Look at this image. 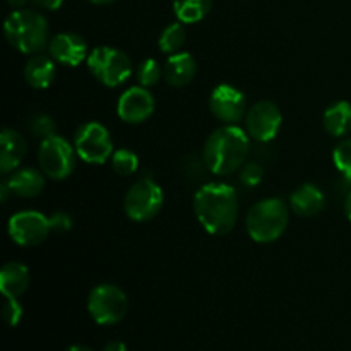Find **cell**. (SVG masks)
<instances>
[{
    "label": "cell",
    "instance_id": "1",
    "mask_svg": "<svg viewBox=\"0 0 351 351\" xmlns=\"http://www.w3.org/2000/svg\"><path fill=\"white\" fill-rule=\"evenodd\" d=\"M194 213L209 235H228L239 218L235 189L226 184L202 185L194 195Z\"/></svg>",
    "mask_w": 351,
    "mask_h": 351
},
{
    "label": "cell",
    "instance_id": "2",
    "mask_svg": "<svg viewBox=\"0 0 351 351\" xmlns=\"http://www.w3.org/2000/svg\"><path fill=\"white\" fill-rule=\"evenodd\" d=\"M249 134L239 125H223L204 144V163L215 175H232L245 165L250 151Z\"/></svg>",
    "mask_w": 351,
    "mask_h": 351
},
{
    "label": "cell",
    "instance_id": "3",
    "mask_svg": "<svg viewBox=\"0 0 351 351\" xmlns=\"http://www.w3.org/2000/svg\"><path fill=\"white\" fill-rule=\"evenodd\" d=\"M3 33L10 47L24 55H34L48 43V23L45 16L31 9H17L9 14Z\"/></svg>",
    "mask_w": 351,
    "mask_h": 351
},
{
    "label": "cell",
    "instance_id": "4",
    "mask_svg": "<svg viewBox=\"0 0 351 351\" xmlns=\"http://www.w3.org/2000/svg\"><path fill=\"white\" fill-rule=\"evenodd\" d=\"M290 223L287 202L278 197H267L256 202L245 218L247 233L257 243L276 242Z\"/></svg>",
    "mask_w": 351,
    "mask_h": 351
},
{
    "label": "cell",
    "instance_id": "5",
    "mask_svg": "<svg viewBox=\"0 0 351 351\" xmlns=\"http://www.w3.org/2000/svg\"><path fill=\"white\" fill-rule=\"evenodd\" d=\"M86 60L93 77L106 88H119L132 75V62L129 55L119 48L98 47Z\"/></svg>",
    "mask_w": 351,
    "mask_h": 351
},
{
    "label": "cell",
    "instance_id": "6",
    "mask_svg": "<svg viewBox=\"0 0 351 351\" xmlns=\"http://www.w3.org/2000/svg\"><path fill=\"white\" fill-rule=\"evenodd\" d=\"M77 158L75 147L58 134L41 141L38 149V163L41 171L51 180H65L71 177Z\"/></svg>",
    "mask_w": 351,
    "mask_h": 351
},
{
    "label": "cell",
    "instance_id": "7",
    "mask_svg": "<svg viewBox=\"0 0 351 351\" xmlns=\"http://www.w3.org/2000/svg\"><path fill=\"white\" fill-rule=\"evenodd\" d=\"M127 295L117 285L103 283L93 288L88 297V312L96 324L113 326L127 314Z\"/></svg>",
    "mask_w": 351,
    "mask_h": 351
},
{
    "label": "cell",
    "instance_id": "8",
    "mask_svg": "<svg viewBox=\"0 0 351 351\" xmlns=\"http://www.w3.org/2000/svg\"><path fill=\"white\" fill-rule=\"evenodd\" d=\"M163 201L165 195L160 185L151 178H141L125 194L123 209L132 221L146 223L160 215Z\"/></svg>",
    "mask_w": 351,
    "mask_h": 351
},
{
    "label": "cell",
    "instance_id": "9",
    "mask_svg": "<svg viewBox=\"0 0 351 351\" xmlns=\"http://www.w3.org/2000/svg\"><path fill=\"white\" fill-rule=\"evenodd\" d=\"M74 147L77 156L89 165H103L112 158L113 141L108 129L99 122H86L75 130Z\"/></svg>",
    "mask_w": 351,
    "mask_h": 351
},
{
    "label": "cell",
    "instance_id": "10",
    "mask_svg": "<svg viewBox=\"0 0 351 351\" xmlns=\"http://www.w3.org/2000/svg\"><path fill=\"white\" fill-rule=\"evenodd\" d=\"M9 237L21 247H36L51 233L50 218L38 211H19L9 219Z\"/></svg>",
    "mask_w": 351,
    "mask_h": 351
},
{
    "label": "cell",
    "instance_id": "11",
    "mask_svg": "<svg viewBox=\"0 0 351 351\" xmlns=\"http://www.w3.org/2000/svg\"><path fill=\"white\" fill-rule=\"evenodd\" d=\"M283 123V115L276 103L269 99L257 101L245 115L247 134L257 143H269L278 136Z\"/></svg>",
    "mask_w": 351,
    "mask_h": 351
},
{
    "label": "cell",
    "instance_id": "12",
    "mask_svg": "<svg viewBox=\"0 0 351 351\" xmlns=\"http://www.w3.org/2000/svg\"><path fill=\"white\" fill-rule=\"evenodd\" d=\"M209 110L225 125H237L247 115V99L240 89L230 84H219L213 89Z\"/></svg>",
    "mask_w": 351,
    "mask_h": 351
},
{
    "label": "cell",
    "instance_id": "13",
    "mask_svg": "<svg viewBox=\"0 0 351 351\" xmlns=\"http://www.w3.org/2000/svg\"><path fill=\"white\" fill-rule=\"evenodd\" d=\"M154 96L147 91V88L136 86L123 93L117 103V115L125 123H143L153 115L154 112Z\"/></svg>",
    "mask_w": 351,
    "mask_h": 351
},
{
    "label": "cell",
    "instance_id": "14",
    "mask_svg": "<svg viewBox=\"0 0 351 351\" xmlns=\"http://www.w3.org/2000/svg\"><path fill=\"white\" fill-rule=\"evenodd\" d=\"M48 51L55 62L69 67H77L88 58V45L84 38L75 33H60L48 43Z\"/></svg>",
    "mask_w": 351,
    "mask_h": 351
},
{
    "label": "cell",
    "instance_id": "15",
    "mask_svg": "<svg viewBox=\"0 0 351 351\" xmlns=\"http://www.w3.org/2000/svg\"><path fill=\"white\" fill-rule=\"evenodd\" d=\"M0 171L2 175L10 173L16 170L24 160L27 151L26 139L19 132L12 129H3L0 134Z\"/></svg>",
    "mask_w": 351,
    "mask_h": 351
},
{
    "label": "cell",
    "instance_id": "16",
    "mask_svg": "<svg viewBox=\"0 0 351 351\" xmlns=\"http://www.w3.org/2000/svg\"><path fill=\"white\" fill-rule=\"evenodd\" d=\"M326 197L314 184H304L290 195V208L300 218H312L324 209Z\"/></svg>",
    "mask_w": 351,
    "mask_h": 351
},
{
    "label": "cell",
    "instance_id": "17",
    "mask_svg": "<svg viewBox=\"0 0 351 351\" xmlns=\"http://www.w3.org/2000/svg\"><path fill=\"white\" fill-rule=\"evenodd\" d=\"M57 69L53 58L43 53H34L24 65V79L34 89H47L53 84Z\"/></svg>",
    "mask_w": 351,
    "mask_h": 351
},
{
    "label": "cell",
    "instance_id": "18",
    "mask_svg": "<svg viewBox=\"0 0 351 351\" xmlns=\"http://www.w3.org/2000/svg\"><path fill=\"white\" fill-rule=\"evenodd\" d=\"M165 81L173 88H184L195 77V60L187 51H178L168 57L163 69Z\"/></svg>",
    "mask_w": 351,
    "mask_h": 351
},
{
    "label": "cell",
    "instance_id": "19",
    "mask_svg": "<svg viewBox=\"0 0 351 351\" xmlns=\"http://www.w3.org/2000/svg\"><path fill=\"white\" fill-rule=\"evenodd\" d=\"M43 171H38L34 168H23V170H17L10 175L9 178H5L7 184H9L10 191L14 195L24 199L36 197L43 192L45 189V177Z\"/></svg>",
    "mask_w": 351,
    "mask_h": 351
},
{
    "label": "cell",
    "instance_id": "20",
    "mask_svg": "<svg viewBox=\"0 0 351 351\" xmlns=\"http://www.w3.org/2000/svg\"><path fill=\"white\" fill-rule=\"evenodd\" d=\"M29 287V269L21 263H9L0 271V290L3 297L19 298Z\"/></svg>",
    "mask_w": 351,
    "mask_h": 351
},
{
    "label": "cell",
    "instance_id": "21",
    "mask_svg": "<svg viewBox=\"0 0 351 351\" xmlns=\"http://www.w3.org/2000/svg\"><path fill=\"white\" fill-rule=\"evenodd\" d=\"M326 132L332 137H345L351 132V103L336 101L329 106L322 117Z\"/></svg>",
    "mask_w": 351,
    "mask_h": 351
},
{
    "label": "cell",
    "instance_id": "22",
    "mask_svg": "<svg viewBox=\"0 0 351 351\" xmlns=\"http://www.w3.org/2000/svg\"><path fill=\"white\" fill-rule=\"evenodd\" d=\"M213 7V0H173V12L184 24H194L204 19Z\"/></svg>",
    "mask_w": 351,
    "mask_h": 351
},
{
    "label": "cell",
    "instance_id": "23",
    "mask_svg": "<svg viewBox=\"0 0 351 351\" xmlns=\"http://www.w3.org/2000/svg\"><path fill=\"white\" fill-rule=\"evenodd\" d=\"M185 40H187V31H185L184 23L177 21V23L170 24V26H167L161 31L160 38H158V47H160L163 53L173 55L182 50Z\"/></svg>",
    "mask_w": 351,
    "mask_h": 351
},
{
    "label": "cell",
    "instance_id": "24",
    "mask_svg": "<svg viewBox=\"0 0 351 351\" xmlns=\"http://www.w3.org/2000/svg\"><path fill=\"white\" fill-rule=\"evenodd\" d=\"M112 168L115 173L129 177V175L136 173L139 168V158L129 149H119L112 154Z\"/></svg>",
    "mask_w": 351,
    "mask_h": 351
},
{
    "label": "cell",
    "instance_id": "25",
    "mask_svg": "<svg viewBox=\"0 0 351 351\" xmlns=\"http://www.w3.org/2000/svg\"><path fill=\"white\" fill-rule=\"evenodd\" d=\"M137 82H139L143 88H151V86H156L160 82L161 75H163V69L158 64L154 58H146V60L141 62V65L137 67Z\"/></svg>",
    "mask_w": 351,
    "mask_h": 351
},
{
    "label": "cell",
    "instance_id": "26",
    "mask_svg": "<svg viewBox=\"0 0 351 351\" xmlns=\"http://www.w3.org/2000/svg\"><path fill=\"white\" fill-rule=\"evenodd\" d=\"M332 161L345 180L351 184V139H343L332 153Z\"/></svg>",
    "mask_w": 351,
    "mask_h": 351
},
{
    "label": "cell",
    "instance_id": "27",
    "mask_svg": "<svg viewBox=\"0 0 351 351\" xmlns=\"http://www.w3.org/2000/svg\"><path fill=\"white\" fill-rule=\"evenodd\" d=\"M29 130L34 137H40L43 141L57 134V125H55L51 117L45 115V113H38L29 120Z\"/></svg>",
    "mask_w": 351,
    "mask_h": 351
},
{
    "label": "cell",
    "instance_id": "28",
    "mask_svg": "<svg viewBox=\"0 0 351 351\" xmlns=\"http://www.w3.org/2000/svg\"><path fill=\"white\" fill-rule=\"evenodd\" d=\"M240 180L243 182L245 185H254L259 184L263 180V167L259 163H245L242 167V171H240Z\"/></svg>",
    "mask_w": 351,
    "mask_h": 351
},
{
    "label": "cell",
    "instance_id": "29",
    "mask_svg": "<svg viewBox=\"0 0 351 351\" xmlns=\"http://www.w3.org/2000/svg\"><path fill=\"white\" fill-rule=\"evenodd\" d=\"M3 319L9 326H17L19 324L21 317H23V307L19 305L17 298H7L5 304H3Z\"/></svg>",
    "mask_w": 351,
    "mask_h": 351
},
{
    "label": "cell",
    "instance_id": "30",
    "mask_svg": "<svg viewBox=\"0 0 351 351\" xmlns=\"http://www.w3.org/2000/svg\"><path fill=\"white\" fill-rule=\"evenodd\" d=\"M51 232L55 233H65L72 228V218L65 213H55L50 218Z\"/></svg>",
    "mask_w": 351,
    "mask_h": 351
},
{
    "label": "cell",
    "instance_id": "31",
    "mask_svg": "<svg viewBox=\"0 0 351 351\" xmlns=\"http://www.w3.org/2000/svg\"><path fill=\"white\" fill-rule=\"evenodd\" d=\"M31 2L36 3L38 7H41V9L57 10V9H60L62 3H64V0H31Z\"/></svg>",
    "mask_w": 351,
    "mask_h": 351
},
{
    "label": "cell",
    "instance_id": "32",
    "mask_svg": "<svg viewBox=\"0 0 351 351\" xmlns=\"http://www.w3.org/2000/svg\"><path fill=\"white\" fill-rule=\"evenodd\" d=\"M10 194H12V191H10L9 184H7V180H2V184H0V201L7 202Z\"/></svg>",
    "mask_w": 351,
    "mask_h": 351
},
{
    "label": "cell",
    "instance_id": "33",
    "mask_svg": "<svg viewBox=\"0 0 351 351\" xmlns=\"http://www.w3.org/2000/svg\"><path fill=\"white\" fill-rule=\"evenodd\" d=\"M103 351H127V348L122 341H112L105 346Z\"/></svg>",
    "mask_w": 351,
    "mask_h": 351
},
{
    "label": "cell",
    "instance_id": "34",
    "mask_svg": "<svg viewBox=\"0 0 351 351\" xmlns=\"http://www.w3.org/2000/svg\"><path fill=\"white\" fill-rule=\"evenodd\" d=\"M27 2H29V0H7V3H9L14 10L24 9V5H26Z\"/></svg>",
    "mask_w": 351,
    "mask_h": 351
},
{
    "label": "cell",
    "instance_id": "35",
    "mask_svg": "<svg viewBox=\"0 0 351 351\" xmlns=\"http://www.w3.org/2000/svg\"><path fill=\"white\" fill-rule=\"evenodd\" d=\"M345 213L346 216H348V219L351 221V191L348 192V195H346V202H345Z\"/></svg>",
    "mask_w": 351,
    "mask_h": 351
},
{
    "label": "cell",
    "instance_id": "36",
    "mask_svg": "<svg viewBox=\"0 0 351 351\" xmlns=\"http://www.w3.org/2000/svg\"><path fill=\"white\" fill-rule=\"evenodd\" d=\"M65 351H93V350H91V348H88V346L74 345V346H71V348H67Z\"/></svg>",
    "mask_w": 351,
    "mask_h": 351
},
{
    "label": "cell",
    "instance_id": "37",
    "mask_svg": "<svg viewBox=\"0 0 351 351\" xmlns=\"http://www.w3.org/2000/svg\"><path fill=\"white\" fill-rule=\"evenodd\" d=\"M88 2L96 3V5H108V3H113L115 0H88Z\"/></svg>",
    "mask_w": 351,
    "mask_h": 351
}]
</instances>
